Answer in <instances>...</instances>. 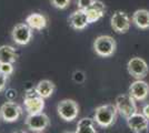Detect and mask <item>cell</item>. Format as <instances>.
Masks as SVG:
<instances>
[{"label": "cell", "mask_w": 149, "mask_h": 133, "mask_svg": "<svg viewBox=\"0 0 149 133\" xmlns=\"http://www.w3.org/2000/svg\"><path fill=\"white\" fill-rule=\"evenodd\" d=\"M117 115H118V110L116 105L112 103H107L96 108L93 120L99 127H109L116 122Z\"/></svg>", "instance_id": "cell-1"}, {"label": "cell", "mask_w": 149, "mask_h": 133, "mask_svg": "<svg viewBox=\"0 0 149 133\" xmlns=\"http://www.w3.org/2000/svg\"><path fill=\"white\" fill-rule=\"evenodd\" d=\"M93 48V51L96 52V54H98L99 57L108 58L111 57L112 54L116 52L117 42L111 36L102 34V36H99V37L95 39Z\"/></svg>", "instance_id": "cell-2"}, {"label": "cell", "mask_w": 149, "mask_h": 133, "mask_svg": "<svg viewBox=\"0 0 149 133\" xmlns=\"http://www.w3.org/2000/svg\"><path fill=\"white\" fill-rule=\"evenodd\" d=\"M24 105L28 114L40 113L45 109V99L38 94L35 88L28 89L24 96Z\"/></svg>", "instance_id": "cell-3"}, {"label": "cell", "mask_w": 149, "mask_h": 133, "mask_svg": "<svg viewBox=\"0 0 149 133\" xmlns=\"http://www.w3.org/2000/svg\"><path fill=\"white\" fill-rule=\"evenodd\" d=\"M57 112L63 121L71 122L79 114V105L72 99H63L57 104Z\"/></svg>", "instance_id": "cell-4"}, {"label": "cell", "mask_w": 149, "mask_h": 133, "mask_svg": "<svg viewBox=\"0 0 149 133\" xmlns=\"http://www.w3.org/2000/svg\"><path fill=\"white\" fill-rule=\"evenodd\" d=\"M115 105L118 110V113L121 114L124 118H129L134 113L138 112L137 110L136 100L131 96L129 93L128 94H120L116 98Z\"/></svg>", "instance_id": "cell-5"}, {"label": "cell", "mask_w": 149, "mask_h": 133, "mask_svg": "<svg viewBox=\"0 0 149 133\" xmlns=\"http://www.w3.org/2000/svg\"><path fill=\"white\" fill-rule=\"evenodd\" d=\"M22 114V108L15 101H6L0 107V119L8 123L19 120Z\"/></svg>", "instance_id": "cell-6"}, {"label": "cell", "mask_w": 149, "mask_h": 133, "mask_svg": "<svg viewBox=\"0 0 149 133\" xmlns=\"http://www.w3.org/2000/svg\"><path fill=\"white\" fill-rule=\"evenodd\" d=\"M128 73L136 80H143L146 78L149 72V68L147 62L140 57H134L127 63Z\"/></svg>", "instance_id": "cell-7"}, {"label": "cell", "mask_w": 149, "mask_h": 133, "mask_svg": "<svg viewBox=\"0 0 149 133\" xmlns=\"http://www.w3.org/2000/svg\"><path fill=\"white\" fill-rule=\"evenodd\" d=\"M25 123L30 131L39 133L45 131L49 127L50 120L47 114L44 112H40V113L36 114H28L25 120Z\"/></svg>", "instance_id": "cell-8"}, {"label": "cell", "mask_w": 149, "mask_h": 133, "mask_svg": "<svg viewBox=\"0 0 149 133\" xmlns=\"http://www.w3.org/2000/svg\"><path fill=\"white\" fill-rule=\"evenodd\" d=\"M11 38L18 45H26L32 38V30L27 23H18L13 28Z\"/></svg>", "instance_id": "cell-9"}, {"label": "cell", "mask_w": 149, "mask_h": 133, "mask_svg": "<svg viewBox=\"0 0 149 133\" xmlns=\"http://www.w3.org/2000/svg\"><path fill=\"white\" fill-rule=\"evenodd\" d=\"M130 22L131 21L129 16L121 10L113 12V14L110 18L111 28L113 29V31L117 32V33H126L127 31H129Z\"/></svg>", "instance_id": "cell-10"}, {"label": "cell", "mask_w": 149, "mask_h": 133, "mask_svg": "<svg viewBox=\"0 0 149 133\" xmlns=\"http://www.w3.org/2000/svg\"><path fill=\"white\" fill-rule=\"evenodd\" d=\"M127 120V125L134 133H146L148 130L149 121L145 118L143 113L136 112L129 118L126 119Z\"/></svg>", "instance_id": "cell-11"}, {"label": "cell", "mask_w": 149, "mask_h": 133, "mask_svg": "<svg viewBox=\"0 0 149 133\" xmlns=\"http://www.w3.org/2000/svg\"><path fill=\"white\" fill-rule=\"evenodd\" d=\"M128 93L136 101H145L149 95V84L143 80H136L130 84Z\"/></svg>", "instance_id": "cell-12"}, {"label": "cell", "mask_w": 149, "mask_h": 133, "mask_svg": "<svg viewBox=\"0 0 149 133\" xmlns=\"http://www.w3.org/2000/svg\"><path fill=\"white\" fill-rule=\"evenodd\" d=\"M85 12H86L89 23L97 22L98 20H100L104 17V14L106 12L105 3L102 1H100V0H95L93 2V5L85 10Z\"/></svg>", "instance_id": "cell-13"}, {"label": "cell", "mask_w": 149, "mask_h": 133, "mask_svg": "<svg viewBox=\"0 0 149 133\" xmlns=\"http://www.w3.org/2000/svg\"><path fill=\"white\" fill-rule=\"evenodd\" d=\"M68 22L70 27L74 30H84L89 25L85 10H80V9L76 10L69 16Z\"/></svg>", "instance_id": "cell-14"}, {"label": "cell", "mask_w": 149, "mask_h": 133, "mask_svg": "<svg viewBox=\"0 0 149 133\" xmlns=\"http://www.w3.org/2000/svg\"><path fill=\"white\" fill-rule=\"evenodd\" d=\"M31 30H42L48 25V18L44 13L32 12L27 16L26 22Z\"/></svg>", "instance_id": "cell-15"}, {"label": "cell", "mask_w": 149, "mask_h": 133, "mask_svg": "<svg viewBox=\"0 0 149 133\" xmlns=\"http://www.w3.org/2000/svg\"><path fill=\"white\" fill-rule=\"evenodd\" d=\"M131 22L138 29H141V30L149 29V10L147 9L136 10L131 17Z\"/></svg>", "instance_id": "cell-16"}, {"label": "cell", "mask_w": 149, "mask_h": 133, "mask_svg": "<svg viewBox=\"0 0 149 133\" xmlns=\"http://www.w3.org/2000/svg\"><path fill=\"white\" fill-rule=\"evenodd\" d=\"M18 53L11 45H0V63H15L17 61Z\"/></svg>", "instance_id": "cell-17"}, {"label": "cell", "mask_w": 149, "mask_h": 133, "mask_svg": "<svg viewBox=\"0 0 149 133\" xmlns=\"http://www.w3.org/2000/svg\"><path fill=\"white\" fill-rule=\"evenodd\" d=\"M35 89H36V92L41 98L47 99V98H49V96L54 94V92L56 90V85H55V83L52 82V81L45 79V80L39 81L37 83V85L35 87Z\"/></svg>", "instance_id": "cell-18"}, {"label": "cell", "mask_w": 149, "mask_h": 133, "mask_svg": "<svg viewBox=\"0 0 149 133\" xmlns=\"http://www.w3.org/2000/svg\"><path fill=\"white\" fill-rule=\"evenodd\" d=\"M95 120L91 118H84L79 120L74 133H98L95 127Z\"/></svg>", "instance_id": "cell-19"}, {"label": "cell", "mask_w": 149, "mask_h": 133, "mask_svg": "<svg viewBox=\"0 0 149 133\" xmlns=\"http://www.w3.org/2000/svg\"><path fill=\"white\" fill-rule=\"evenodd\" d=\"M13 63H0V73L3 76H10L13 73Z\"/></svg>", "instance_id": "cell-20"}, {"label": "cell", "mask_w": 149, "mask_h": 133, "mask_svg": "<svg viewBox=\"0 0 149 133\" xmlns=\"http://www.w3.org/2000/svg\"><path fill=\"white\" fill-rule=\"evenodd\" d=\"M70 1L71 0H50L51 5L57 8V9H66L67 7L70 5Z\"/></svg>", "instance_id": "cell-21"}, {"label": "cell", "mask_w": 149, "mask_h": 133, "mask_svg": "<svg viewBox=\"0 0 149 133\" xmlns=\"http://www.w3.org/2000/svg\"><path fill=\"white\" fill-rule=\"evenodd\" d=\"M77 1V7H78V9H80V10H86L87 8L93 5V2L95 0H76Z\"/></svg>", "instance_id": "cell-22"}, {"label": "cell", "mask_w": 149, "mask_h": 133, "mask_svg": "<svg viewBox=\"0 0 149 133\" xmlns=\"http://www.w3.org/2000/svg\"><path fill=\"white\" fill-rule=\"evenodd\" d=\"M72 79H74L76 82L81 83L85 81L86 76H85V73H84L82 71H76V72L74 73V76H72Z\"/></svg>", "instance_id": "cell-23"}, {"label": "cell", "mask_w": 149, "mask_h": 133, "mask_svg": "<svg viewBox=\"0 0 149 133\" xmlns=\"http://www.w3.org/2000/svg\"><path fill=\"white\" fill-rule=\"evenodd\" d=\"M6 98L8 101H15L17 98V91L15 89H8L6 91Z\"/></svg>", "instance_id": "cell-24"}, {"label": "cell", "mask_w": 149, "mask_h": 133, "mask_svg": "<svg viewBox=\"0 0 149 133\" xmlns=\"http://www.w3.org/2000/svg\"><path fill=\"white\" fill-rule=\"evenodd\" d=\"M7 79H8V76H3V74L0 73V92H1V91L5 89V87H6Z\"/></svg>", "instance_id": "cell-25"}, {"label": "cell", "mask_w": 149, "mask_h": 133, "mask_svg": "<svg viewBox=\"0 0 149 133\" xmlns=\"http://www.w3.org/2000/svg\"><path fill=\"white\" fill-rule=\"evenodd\" d=\"M141 113H143V115H145V118L149 121V103L145 104L143 107V112H141Z\"/></svg>", "instance_id": "cell-26"}, {"label": "cell", "mask_w": 149, "mask_h": 133, "mask_svg": "<svg viewBox=\"0 0 149 133\" xmlns=\"http://www.w3.org/2000/svg\"><path fill=\"white\" fill-rule=\"evenodd\" d=\"M13 133H27L25 130H18V131H15Z\"/></svg>", "instance_id": "cell-27"}, {"label": "cell", "mask_w": 149, "mask_h": 133, "mask_svg": "<svg viewBox=\"0 0 149 133\" xmlns=\"http://www.w3.org/2000/svg\"><path fill=\"white\" fill-rule=\"evenodd\" d=\"M61 133H74V132H68V131H63V132H61Z\"/></svg>", "instance_id": "cell-28"}]
</instances>
